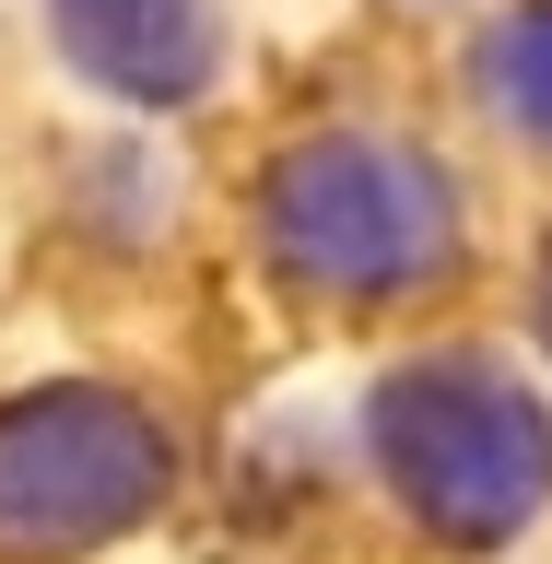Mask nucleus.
I'll return each instance as SVG.
<instances>
[{"instance_id":"1","label":"nucleus","mask_w":552,"mask_h":564,"mask_svg":"<svg viewBox=\"0 0 552 564\" xmlns=\"http://www.w3.org/2000/svg\"><path fill=\"white\" fill-rule=\"evenodd\" d=\"M377 458L400 506H412L435 541L458 553H494L541 518L552 494V412L529 400L494 352H435V365H400L377 388Z\"/></svg>"},{"instance_id":"2","label":"nucleus","mask_w":552,"mask_h":564,"mask_svg":"<svg viewBox=\"0 0 552 564\" xmlns=\"http://www.w3.org/2000/svg\"><path fill=\"white\" fill-rule=\"evenodd\" d=\"M271 259L306 294H412V282H447L458 259V188L435 153L412 141H377V130H329V141H294L271 165Z\"/></svg>"},{"instance_id":"3","label":"nucleus","mask_w":552,"mask_h":564,"mask_svg":"<svg viewBox=\"0 0 552 564\" xmlns=\"http://www.w3.org/2000/svg\"><path fill=\"white\" fill-rule=\"evenodd\" d=\"M176 482L165 423L118 388H35L0 412V564H71L141 529Z\"/></svg>"},{"instance_id":"4","label":"nucleus","mask_w":552,"mask_h":564,"mask_svg":"<svg viewBox=\"0 0 552 564\" xmlns=\"http://www.w3.org/2000/svg\"><path fill=\"white\" fill-rule=\"evenodd\" d=\"M59 59L118 106H188L224 59V12L212 0H47Z\"/></svg>"},{"instance_id":"5","label":"nucleus","mask_w":552,"mask_h":564,"mask_svg":"<svg viewBox=\"0 0 552 564\" xmlns=\"http://www.w3.org/2000/svg\"><path fill=\"white\" fill-rule=\"evenodd\" d=\"M483 83H494V106H506L529 141H552V0H529V12H506V24H494Z\"/></svg>"}]
</instances>
